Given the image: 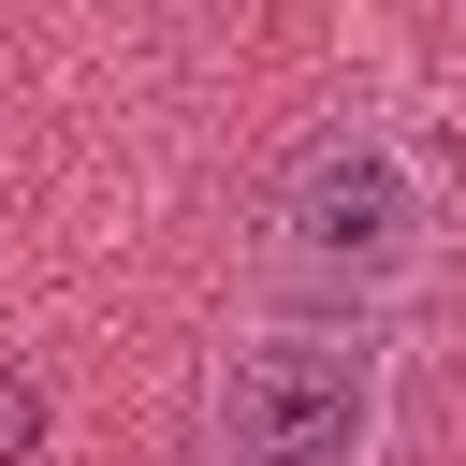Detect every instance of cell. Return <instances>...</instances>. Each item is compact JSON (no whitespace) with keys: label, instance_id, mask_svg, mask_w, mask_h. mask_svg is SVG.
Returning <instances> with one entry per match:
<instances>
[{"label":"cell","instance_id":"1","mask_svg":"<svg viewBox=\"0 0 466 466\" xmlns=\"http://www.w3.org/2000/svg\"><path fill=\"white\" fill-rule=\"evenodd\" d=\"M364 437H379V350L350 320H291V335H248L218 364L233 466H364Z\"/></svg>","mask_w":466,"mask_h":466},{"label":"cell","instance_id":"3","mask_svg":"<svg viewBox=\"0 0 466 466\" xmlns=\"http://www.w3.org/2000/svg\"><path fill=\"white\" fill-rule=\"evenodd\" d=\"M29 437H44V393H29V379H0V466H15Z\"/></svg>","mask_w":466,"mask_h":466},{"label":"cell","instance_id":"2","mask_svg":"<svg viewBox=\"0 0 466 466\" xmlns=\"http://www.w3.org/2000/svg\"><path fill=\"white\" fill-rule=\"evenodd\" d=\"M277 262L320 277V291H393L422 262V175H408V146H379V131L306 146L277 175Z\"/></svg>","mask_w":466,"mask_h":466}]
</instances>
